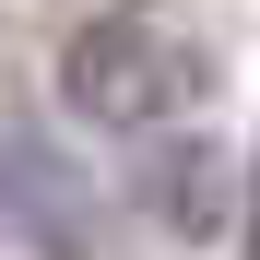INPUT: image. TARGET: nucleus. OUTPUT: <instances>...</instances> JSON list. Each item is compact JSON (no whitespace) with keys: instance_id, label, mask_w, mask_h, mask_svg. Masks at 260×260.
Here are the masks:
<instances>
[{"instance_id":"1","label":"nucleus","mask_w":260,"mask_h":260,"mask_svg":"<svg viewBox=\"0 0 260 260\" xmlns=\"http://www.w3.org/2000/svg\"><path fill=\"white\" fill-rule=\"evenodd\" d=\"M201 36H178L166 12H107V24H83L71 36V107L83 118H107V130H154V118H178L201 107Z\"/></svg>"}]
</instances>
